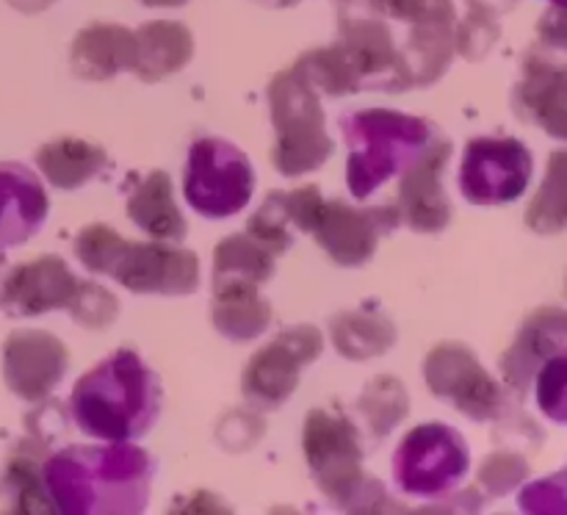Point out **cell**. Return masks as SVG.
<instances>
[{
    "instance_id": "obj_1",
    "label": "cell",
    "mask_w": 567,
    "mask_h": 515,
    "mask_svg": "<svg viewBox=\"0 0 567 515\" xmlns=\"http://www.w3.org/2000/svg\"><path fill=\"white\" fill-rule=\"evenodd\" d=\"M44 487L61 513H136L150 491V457L136 446L66 449L44 465Z\"/></svg>"
},
{
    "instance_id": "obj_2",
    "label": "cell",
    "mask_w": 567,
    "mask_h": 515,
    "mask_svg": "<svg viewBox=\"0 0 567 515\" xmlns=\"http://www.w3.org/2000/svg\"><path fill=\"white\" fill-rule=\"evenodd\" d=\"M161 410V382L136 352L120 349L81 377L72 391V413L86 435L125 443L144 435Z\"/></svg>"
},
{
    "instance_id": "obj_3",
    "label": "cell",
    "mask_w": 567,
    "mask_h": 515,
    "mask_svg": "<svg viewBox=\"0 0 567 515\" xmlns=\"http://www.w3.org/2000/svg\"><path fill=\"white\" fill-rule=\"evenodd\" d=\"M343 133L352 147L347 183L354 197L363 199L388 177L408 169L437 131L415 116L393 114V111H360L343 120Z\"/></svg>"
},
{
    "instance_id": "obj_4",
    "label": "cell",
    "mask_w": 567,
    "mask_h": 515,
    "mask_svg": "<svg viewBox=\"0 0 567 515\" xmlns=\"http://www.w3.org/2000/svg\"><path fill=\"white\" fill-rule=\"evenodd\" d=\"M271 120L277 127L275 166L288 177L313 172L332 155L316 86L297 70L280 72L269 86Z\"/></svg>"
},
{
    "instance_id": "obj_5",
    "label": "cell",
    "mask_w": 567,
    "mask_h": 515,
    "mask_svg": "<svg viewBox=\"0 0 567 515\" xmlns=\"http://www.w3.org/2000/svg\"><path fill=\"white\" fill-rule=\"evenodd\" d=\"M186 199L197 214L227 219L247 208L255 188L252 164L236 144L225 138H199L186 164Z\"/></svg>"
},
{
    "instance_id": "obj_6",
    "label": "cell",
    "mask_w": 567,
    "mask_h": 515,
    "mask_svg": "<svg viewBox=\"0 0 567 515\" xmlns=\"http://www.w3.org/2000/svg\"><path fill=\"white\" fill-rule=\"evenodd\" d=\"M302 449L319 487L341 507L360 504L363 493L377 487V480H365L360 471L358 432L341 415L313 410L305 421Z\"/></svg>"
},
{
    "instance_id": "obj_7",
    "label": "cell",
    "mask_w": 567,
    "mask_h": 515,
    "mask_svg": "<svg viewBox=\"0 0 567 515\" xmlns=\"http://www.w3.org/2000/svg\"><path fill=\"white\" fill-rule=\"evenodd\" d=\"M535 172L529 147L518 138H474L465 147L460 188L474 205L515 203L526 194Z\"/></svg>"
},
{
    "instance_id": "obj_8",
    "label": "cell",
    "mask_w": 567,
    "mask_h": 515,
    "mask_svg": "<svg viewBox=\"0 0 567 515\" xmlns=\"http://www.w3.org/2000/svg\"><path fill=\"white\" fill-rule=\"evenodd\" d=\"M468 471V446L446 424H424L408 432L396 452V480L413 496H437Z\"/></svg>"
},
{
    "instance_id": "obj_9",
    "label": "cell",
    "mask_w": 567,
    "mask_h": 515,
    "mask_svg": "<svg viewBox=\"0 0 567 515\" xmlns=\"http://www.w3.org/2000/svg\"><path fill=\"white\" fill-rule=\"evenodd\" d=\"M426 382L432 393L449 399L468 419H496L504 410V391L465 343H441L426 358Z\"/></svg>"
},
{
    "instance_id": "obj_10",
    "label": "cell",
    "mask_w": 567,
    "mask_h": 515,
    "mask_svg": "<svg viewBox=\"0 0 567 515\" xmlns=\"http://www.w3.org/2000/svg\"><path fill=\"white\" fill-rule=\"evenodd\" d=\"M321 347H324V338L316 327L297 325L282 332L275 343L260 349L244 371V393L249 402L260 408H275L286 402L297 391L305 365H310L321 354Z\"/></svg>"
},
{
    "instance_id": "obj_11",
    "label": "cell",
    "mask_w": 567,
    "mask_h": 515,
    "mask_svg": "<svg viewBox=\"0 0 567 515\" xmlns=\"http://www.w3.org/2000/svg\"><path fill=\"white\" fill-rule=\"evenodd\" d=\"M109 277L133 293H166V297H186L197 291L199 264L197 255L188 249L166 247L164 241L136 244L127 241L116 253Z\"/></svg>"
},
{
    "instance_id": "obj_12",
    "label": "cell",
    "mask_w": 567,
    "mask_h": 515,
    "mask_svg": "<svg viewBox=\"0 0 567 515\" xmlns=\"http://www.w3.org/2000/svg\"><path fill=\"white\" fill-rule=\"evenodd\" d=\"M452 158V142L441 131L432 136L424 153L404 169L399 188V219L419 233H441L452 219V205L443 192V169Z\"/></svg>"
},
{
    "instance_id": "obj_13",
    "label": "cell",
    "mask_w": 567,
    "mask_h": 515,
    "mask_svg": "<svg viewBox=\"0 0 567 515\" xmlns=\"http://www.w3.org/2000/svg\"><path fill=\"white\" fill-rule=\"evenodd\" d=\"M399 222L396 208H349L341 199L321 203L313 236L319 247L341 266H360L374 255L382 233L393 230Z\"/></svg>"
},
{
    "instance_id": "obj_14",
    "label": "cell",
    "mask_w": 567,
    "mask_h": 515,
    "mask_svg": "<svg viewBox=\"0 0 567 515\" xmlns=\"http://www.w3.org/2000/svg\"><path fill=\"white\" fill-rule=\"evenodd\" d=\"M66 347L42 330H17L3 343V380L20 399H44L64 377Z\"/></svg>"
},
{
    "instance_id": "obj_15",
    "label": "cell",
    "mask_w": 567,
    "mask_h": 515,
    "mask_svg": "<svg viewBox=\"0 0 567 515\" xmlns=\"http://www.w3.org/2000/svg\"><path fill=\"white\" fill-rule=\"evenodd\" d=\"M78 280L55 255H42L14 266L0 286V310L9 316H39L48 310L70 308Z\"/></svg>"
},
{
    "instance_id": "obj_16",
    "label": "cell",
    "mask_w": 567,
    "mask_h": 515,
    "mask_svg": "<svg viewBox=\"0 0 567 515\" xmlns=\"http://www.w3.org/2000/svg\"><path fill=\"white\" fill-rule=\"evenodd\" d=\"M349 70L358 78V86L393 89V81L404 86L402 59L393 44L391 28L374 17H343L341 39L336 42Z\"/></svg>"
},
{
    "instance_id": "obj_17",
    "label": "cell",
    "mask_w": 567,
    "mask_h": 515,
    "mask_svg": "<svg viewBox=\"0 0 567 515\" xmlns=\"http://www.w3.org/2000/svg\"><path fill=\"white\" fill-rule=\"evenodd\" d=\"M515 111L520 120L535 122L551 138L567 142V66L548 55L532 53L515 86Z\"/></svg>"
},
{
    "instance_id": "obj_18",
    "label": "cell",
    "mask_w": 567,
    "mask_h": 515,
    "mask_svg": "<svg viewBox=\"0 0 567 515\" xmlns=\"http://www.w3.org/2000/svg\"><path fill=\"white\" fill-rule=\"evenodd\" d=\"M567 343V310L563 308H540L524 321L518 338L513 347L504 352L502 371L507 385L513 388L518 396L529 393L532 380H535L537 369L548 354L557 352L559 347Z\"/></svg>"
},
{
    "instance_id": "obj_19",
    "label": "cell",
    "mask_w": 567,
    "mask_h": 515,
    "mask_svg": "<svg viewBox=\"0 0 567 515\" xmlns=\"http://www.w3.org/2000/svg\"><path fill=\"white\" fill-rule=\"evenodd\" d=\"M48 216V194L28 166L0 164V249L25 244Z\"/></svg>"
},
{
    "instance_id": "obj_20",
    "label": "cell",
    "mask_w": 567,
    "mask_h": 515,
    "mask_svg": "<svg viewBox=\"0 0 567 515\" xmlns=\"http://www.w3.org/2000/svg\"><path fill=\"white\" fill-rule=\"evenodd\" d=\"M136 37L114 22H94L72 42V70L86 81H109L116 72L133 70Z\"/></svg>"
},
{
    "instance_id": "obj_21",
    "label": "cell",
    "mask_w": 567,
    "mask_h": 515,
    "mask_svg": "<svg viewBox=\"0 0 567 515\" xmlns=\"http://www.w3.org/2000/svg\"><path fill=\"white\" fill-rule=\"evenodd\" d=\"M133 37H136L133 72L147 83H155L161 78L172 75V72L183 70L194 55L192 31L183 22H144Z\"/></svg>"
},
{
    "instance_id": "obj_22",
    "label": "cell",
    "mask_w": 567,
    "mask_h": 515,
    "mask_svg": "<svg viewBox=\"0 0 567 515\" xmlns=\"http://www.w3.org/2000/svg\"><path fill=\"white\" fill-rule=\"evenodd\" d=\"M172 181L166 172L155 169L127 199V216L155 241H181L186 238V219L172 197Z\"/></svg>"
},
{
    "instance_id": "obj_23",
    "label": "cell",
    "mask_w": 567,
    "mask_h": 515,
    "mask_svg": "<svg viewBox=\"0 0 567 515\" xmlns=\"http://www.w3.org/2000/svg\"><path fill=\"white\" fill-rule=\"evenodd\" d=\"M39 172L48 177L50 186L61 188V192H75L83 183L92 181L109 158L105 150L97 144H89L83 138H55V142L44 144L37 153Z\"/></svg>"
},
{
    "instance_id": "obj_24",
    "label": "cell",
    "mask_w": 567,
    "mask_h": 515,
    "mask_svg": "<svg viewBox=\"0 0 567 515\" xmlns=\"http://www.w3.org/2000/svg\"><path fill=\"white\" fill-rule=\"evenodd\" d=\"M214 327L230 341H252L269 327L271 308L255 286L214 288Z\"/></svg>"
},
{
    "instance_id": "obj_25",
    "label": "cell",
    "mask_w": 567,
    "mask_h": 515,
    "mask_svg": "<svg viewBox=\"0 0 567 515\" xmlns=\"http://www.w3.org/2000/svg\"><path fill=\"white\" fill-rule=\"evenodd\" d=\"M275 275V255L252 236H230L214 249V288L264 286Z\"/></svg>"
},
{
    "instance_id": "obj_26",
    "label": "cell",
    "mask_w": 567,
    "mask_h": 515,
    "mask_svg": "<svg viewBox=\"0 0 567 515\" xmlns=\"http://www.w3.org/2000/svg\"><path fill=\"white\" fill-rule=\"evenodd\" d=\"M332 343L343 358L369 360L385 354L396 343V327L371 310H352L332 321Z\"/></svg>"
},
{
    "instance_id": "obj_27",
    "label": "cell",
    "mask_w": 567,
    "mask_h": 515,
    "mask_svg": "<svg viewBox=\"0 0 567 515\" xmlns=\"http://www.w3.org/2000/svg\"><path fill=\"white\" fill-rule=\"evenodd\" d=\"M526 225L537 236L567 230V150H554L548 155L546 177L526 208Z\"/></svg>"
},
{
    "instance_id": "obj_28",
    "label": "cell",
    "mask_w": 567,
    "mask_h": 515,
    "mask_svg": "<svg viewBox=\"0 0 567 515\" xmlns=\"http://www.w3.org/2000/svg\"><path fill=\"white\" fill-rule=\"evenodd\" d=\"M360 413L369 421L374 437H385L408 415V393L402 382L393 377H380L371 382L360 399Z\"/></svg>"
},
{
    "instance_id": "obj_29",
    "label": "cell",
    "mask_w": 567,
    "mask_h": 515,
    "mask_svg": "<svg viewBox=\"0 0 567 515\" xmlns=\"http://www.w3.org/2000/svg\"><path fill=\"white\" fill-rule=\"evenodd\" d=\"M532 385L540 413L567 426V343L543 360Z\"/></svg>"
},
{
    "instance_id": "obj_30",
    "label": "cell",
    "mask_w": 567,
    "mask_h": 515,
    "mask_svg": "<svg viewBox=\"0 0 567 515\" xmlns=\"http://www.w3.org/2000/svg\"><path fill=\"white\" fill-rule=\"evenodd\" d=\"M291 214H288L286 194L271 192L269 199L260 205L258 214L249 219L247 236H252L260 247L269 249L271 255H280L291 247Z\"/></svg>"
},
{
    "instance_id": "obj_31",
    "label": "cell",
    "mask_w": 567,
    "mask_h": 515,
    "mask_svg": "<svg viewBox=\"0 0 567 515\" xmlns=\"http://www.w3.org/2000/svg\"><path fill=\"white\" fill-rule=\"evenodd\" d=\"M3 485L11 491V504L17 513H50V493H44L48 487L39 480V468L33 465L31 457H11L9 468H6Z\"/></svg>"
},
{
    "instance_id": "obj_32",
    "label": "cell",
    "mask_w": 567,
    "mask_h": 515,
    "mask_svg": "<svg viewBox=\"0 0 567 515\" xmlns=\"http://www.w3.org/2000/svg\"><path fill=\"white\" fill-rule=\"evenodd\" d=\"M369 6L380 14L410 25H452L454 0H369Z\"/></svg>"
},
{
    "instance_id": "obj_33",
    "label": "cell",
    "mask_w": 567,
    "mask_h": 515,
    "mask_svg": "<svg viewBox=\"0 0 567 515\" xmlns=\"http://www.w3.org/2000/svg\"><path fill=\"white\" fill-rule=\"evenodd\" d=\"M122 244H125V238L116 230H111V227L89 225L86 230L78 233L75 255L89 271H94V275H109Z\"/></svg>"
},
{
    "instance_id": "obj_34",
    "label": "cell",
    "mask_w": 567,
    "mask_h": 515,
    "mask_svg": "<svg viewBox=\"0 0 567 515\" xmlns=\"http://www.w3.org/2000/svg\"><path fill=\"white\" fill-rule=\"evenodd\" d=\"M70 313L78 325L103 330L116 319V299L105 288L94 286V282H83V286L78 282L75 297L70 302Z\"/></svg>"
},
{
    "instance_id": "obj_35",
    "label": "cell",
    "mask_w": 567,
    "mask_h": 515,
    "mask_svg": "<svg viewBox=\"0 0 567 515\" xmlns=\"http://www.w3.org/2000/svg\"><path fill=\"white\" fill-rule=\"evenodd\" d=\"M526 480H529V463L513 452L491 454L480 468V482L491 496H504Z\"/></svg>"
},
{
    "instance_id": "obj_36",
    "label": "cell",
    "mask_w": 567,
    "mask_h": 515,
    "mask_svg": "<svg viewBox=\"0 0 567 515\" xmlns=\"http://www.w3.org/2000/svg\"><path fill=\"white\" fill-rule=\"evenodd\" d=\"M524 513H567V465L520 493Z\"/></svg>"
},
{
    "instance_id": "obj_37",
    "label": "cell",
    "mask_w": 567,
    "mask_h": 515,
    "mask_svg": "<svg viewBox=\"0 0 567 515\" xmlns=\"http://www.w3.org/2000/svg\"><path fill=\"white\" fill-rule=\"evenodd\" d=\"M496 39L498 25L496 20H493L491 11L471 9L468 20H465L457 31V48L460 53L468 55V59H482V55L493 48Z\"/></svg>"
},
{
    "instance_id": "obj_38",
    "label": "cell",
    "mask_w": 567,
    "mask_h": 515,
    "mask_svg": "<svg viewBox=\"0 0 567 515\" xmlns=\"http://www.w3.org/2000/svg\"><path fill=\"white\" fill-rule=\"evenodd\" d=\"M537 37L546 48L565 50L567 53V6L554 3L537 22Z\"/></svg>"
},
{
    "instance_id": "obj_39",
    "label": "cell",
    "mask_w": 567,
    "mask_h": 515,
    "mask_svg": "<svg viewBox=\"0 0 567 515\" xmlns=\"http://www.w3.org/2000/svg\"><path fill=\"white\" fill-rule=\"evenodd\" d=\"M9 3L14 6V9L28 11V14H31V11H42L50 0H9Z\"/></svg>"
},
{
    "instance_id": "obj_40",
    "label": "cell",
    "mask_w": 567,
    "mask_h": 515,
    "mask_svg": "<svg viewBox=\"0 0 567 515\" xmlns=\"http://www.w3.org/2000/svg\"><path fill=\"white\" fill-rule=\"evenodd\" d=\"M507 6H513V0H496V3H491V0H480V3H471V9H482V11H491V14H496V11L507 9Z\"/></svg>"
},
{
    "instance_id": "obj_41",
    "label": "cell",
    "mask_w": 567,
    "mask_h": 515,
    "mask_svg": "<svg viewBox=\"0 0 567 515\" xmlns=\"http://www.w3.org/2000/svg\"><path fill=\"white\" fill-rule=\"evenodd\" d=\"M138 3L150 6V9H177V6H186L188 0H138Z\"/></svg>"
},
{
    "instance_id": "obj_42",
    "label": "cell",
    "mask_w": 567,
    "mask_h": 515,
    "mask_svg": "<svg viewBox=\"0 0 567 515\" xmlns=\"http://www.w3.org/2000/svg\"><path fill=\"white\" fill-rule=\"evenodd\" d=\"M260 3L271 6V9H286V6H293V3H299V0H260Z\"/></svg>"
},
{
    "instance_id": "obj_43",
    "label": "cell",
    "mask_w": 567,
    "mask_h": 515,
    "mask_svg": "<svg viewBox=\"0 0 567 515\" xmlns=\"http://www.w3.org/2000/svg\"><path fill=\"white\" fill-rule=\"evenodd\" d=\"M551 3H557V6H567V0H551Z\"/></svg>"
},
{
    "instance_id": "obj_44",
    "label": "cell",
    "mask_w": 567,
    "mask_h": 515,
    "mask_svg": "<svg viewBox=\"0 0 567 515\" xmlns=\"http://www.w3.org/2000/svg\"><path fill=\"white\" fill-rule=\"evenodd\" d=\"M338 3H354V0H338Z\"/></svg>"
},
{
    "instance_id": "obj_45",
    "label": "cell",
    "mask_w": 567,
    "mask_h": 515,
    "mask_svg": "<svg viewBox=\"0 0 567 515\" xmlns=\"http://www.w3.org/2000/svg\"><path fill=\"white\" fill-rule=\"evenodd\" d=\"M0 264H3V258H0Z\"/></svg>"
}]
</instances>
